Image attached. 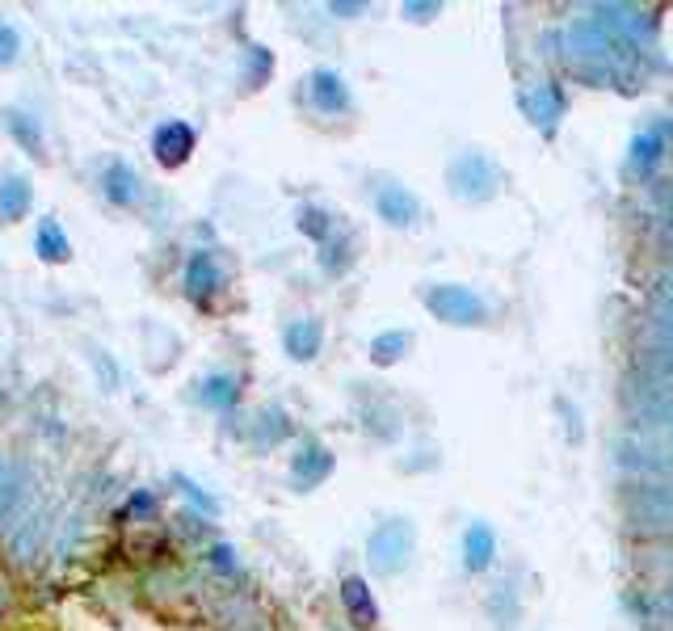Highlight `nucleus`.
<instances>
[{"label": "nucleus", "mask_w": 673, "mask_h": 631, "mask_svg": "<svg viewBox=\"0 0 673 631\" xmlns=\"http://www.w3.org/2000/svg\"><path fill=\"white\" fill-rule=\"evenodd\" d=\"M618 463L640 480L673 476V379L661 371L635 375L627 387V438Z\"/></svg>", "instance_id": "nucleus-1"}, {"label": "nucleus", "mask_w": 673, "mask_h": 631, "mask_svg": "<svg viewBox=\"0 0 673 631\" xmlns=\"http://www.w3.org/2000/svg\"><path fill=\"white\" fill-rule=\"evenodd\" d=\"M560 56L573 68V77L590 80V85H606V89H640V77H644L640 47L615 34L611 26H602L597 18L573 21L560 34Z\"/></svg>", "instance_id": "nucleus-2"}, {"label": "nucleus", "mask_w": 673, "mask_h": 631, "mask_svg": "<svg viewBox=\"0 0 673 631\" xmlns=\"http://www.w3.org/2000/svg\"><path fill=\"white\" fill-rule=\"evenodd\" d=\"M618 505L632 535L673 539V480H632Z\"/></svg>", "instance_id": "nucleus-3"}, {"label": "nucleus", "mask_w": 673, "mask_h": 631, "mask_svg": "<svg viewBox=\"0 0 673 631\" xmlns=\"http://www.w3.org/2000/svg\"><path fill=\"white\" fill-rule=\"evenodd\" d=\"M413 552H417V526L408 517H384L366 535V564L379 576H400Z\"/></svg>", "instance_id": "nucleus-4"}, {"label": "nucleus", "mask_w": 673, "mask_h": 631, "mask_svg": "<svg viewBox=\"0 0 673 631\" xmlns=\"http://www.w3.org/2000/svg\"><path fill=\"white\" fill-rule=\"evenodd\" d=\"M422 304L434 321H443L451 328H481L488 321L484 295H476L472 287H459V283H429L422 290Z\"/></svg>", "instance_id": "nucleus-5"}, {"label": "nucleus", "mask_w": 673, "mask_h": 631, "mask_svg": "<svg viewBox=\"0 0 673 631\" xmlns=\"http://www.w3.org/2000/svg\"><path fill=\"white\" fill-rule=\"evenodd\" d=\"M501 181H505V177H501L497 160L484 152H463L446 165V186H451V194L463 198V203H488V198L501 190Z\"/></svg>", "instance_id": "nucleus-6"}, {"label": "nucleus", "mask_w": 673, "mask_h": 631, "mask_svg": "<svg viewBox=\"0 0 673 631\" xmlns=\"http://www.w3.org/2000/svg\"><path fill=\"white\" fill-rule=\"evenodd\" d=\"M194 148H198V131H194L190 122H181V118H169V122H160L152 131V156L160 169L190 165Z\"/></svg>", "instance_id": "nucleus-7"}, {"label": "nucleus", "mask_w": 673, "mask_h": 631, "mask_svg": "<svg viewBox=\"0 0 673 631\" xmlns=\"http://www.w3.org/2000/svg\"><path fill=\"white\" fill-rule=\"evenodd\" d=\"M333 467H337L333 451H328L325 442L308 438L295 455H290V484H295L299 493H311L316 484H325V480L333 476Z\"/></svg>", "instance_id": "nucleus-8"}, {"label": "nucleus", "mask_w": 673, "mask_h": 631, "mask_svg": "<svg viewBox=\"0 0 673 631\" xmlns=\"http://www.w3.org/2000/svg\"><path fill=\"white\" fill-rule=\"evenodd\" d=\"M522 101V115L531 118L538 127V135H556V122L564 115V89H560V80H543V85H531L526 93L518 97Z\"/></svg>", "instance_id": "nucleus-9"}, {"label": "nucleus", "mask_w": 673, "mask_h": 631, "mask_svg": "<svg viewBox=\"0 0 673 631\" xmlns=\"http://www.w3.org/2000/svg\"><path fill=\"white\" fill-rule=\"evenodd\" d=\"M224 266H219V257L211 249H194L190 262H186V274H181V287L190 295L194 304H207L211 295L224 290Z\"/></svg>", "instance_id": "nucleus-10"}, {"label": "nucleus", "mask_w": 673, "mask_h": 631, "mask_svg": "<svg viewBox=\"0 0 673 631\" xmlns=\"http://www.w3.org/2000/svg\"><path fill=\"white\" fill-rule=\"evenodd\" d=\"M375 210H379V219L387 228H413L422 219V198L408 186H400V181H384L375 190Z\"/></svg>", "instance_id": "nucleus-11"}, {"label": "nucleus", "mask_w": 673, "mask_h": 631, "mask_svg": "<svg viewBox=\"0 0 673 631\" xmlns=\"http://www.w3.org/2000/svg\"><path fill=\"white\" fill-rule=\"evenodd\" d=\"M308 97H311V106L328 118L349 115V110H354V93H349L346 77H342V72H333V68H316V72H311Z\"/></svg>", "instance_id": "nucleus-12"}, {"label": "nucleus", "mask_w": 673, "mask_h": 631, "mask_svg": "<svg viewBox=\"0 0 673 631\" xmlns=\"http://www.w3.org/2000/svg\"><path fill=\"white\" fill-rule=\"evenodd\" d=\"M590 18H597L602 26H611V30L623 34V39H632L635 47L656 30V18L649 9H640V4H597V9H590Z\"/></svg>", "instance_id": "nucleus-13"}, {"label": "nucleus", "mask_w": 673, "mask_h": 631, "mask_svg": "<svg viewBox=\"0 0 673 631\" xmlns=\"http://www.w3.org/2000/svg\"><path fill=\"white\" fill-rule=\"evenodd\" d=\"M283 349L290 363H316V354L325 349V321L316 316H299L283 328Z\"/></svg>", "instance_id": "nucleus-14"}, {"label": "nucleus", "mask_w": 673, "mask_h": 631, "mask_svg": "<svg viewBox=\"0 0 673 631\" xmlns=\"http://www.w3.org/2000/svg\"><path fill=\"white\" fill-rule=\"evenodd\" d=\"M101 194H106L110 207L131 210L135 203L143 198V181H139V172H135L127 160H110L106 172H101Z\"/></svg>", "instance_id": "nucleus-15"}, {"label": "nucleus", "mask_w": 673, "mask_h": 631, "mask_svg": "<svg viewBox=\"0 0 673 631\" xmlns=\"http://www.w3.org/2000/svg\"><path fill=\"white\" fill-rule=\"evenodd\" d=\"M497 564V531L488 522H472L463 531V569L467 573H488Z\"/></svg>", "instance_id": "nucleus-16"}, {"label": "nucleus", "mask_w": 673, "mask_h": 631, "mask_svg": "<svg viewBox=\"0 0 673 631\" xmlns=\"http://www.w3.org/2000/svg\"><path fill=\"white\" fill-rule=\"evenodd\" d=\"M342 602H346V614L363 631L379 628V602H375V593L366 585V576L349 573L346 581H342Z\"/></svg>", "instance_id": "nucleus-17"}, {"label": "nucleus", "mask_w": 673, "mask_h": 631, "mask_svg": "<svg viewBox=\"0 0 673 631\" xmlns=\"http://www.w3.org/2000/svg\"><path fill=\"white\" fill-rule=\"evenodd\" d=\"M30 210H34V186H30V177H26V172H9V177L0 181V219H4V224H21Z\"/></svg>", "instance_id": "nucleus-18"}, {"label": "nucleus", "mask_w": 673, "mask_h": 631, "mask_svg": "<svg viewBox=\"0 0 673 631\" xmlns=\"http://www.w3.org/2000/svg\"><path fill=\"white\" fill-rule=\"evenodd\" d=\"M34 253H39L47 266H68V262H72V240H68V231L59 228V219H51V215H42L39 219Z\"/></svg>", "instance_id": "nucleus-19"}, {"label": "nucleus", "mask_w": 673, "mask_h": 631, "mask_svg": "<svg viewBox=\"0 0 673 631\" xmlns=\"http://www.w3.org/2000/svg\"><path fill=\"white\" fill-rule=\"evenodd\" d=\"M202 404L207 408H215V413H231L236 404H240V379L231 375V371H215V375H207L202 379Z\"/></svg>", "instance_id": "nucleus-20"}, {"label": "nucleus", "mask_w": 673, "mask_h": 631, "mask_svg": "<svg viewBox=\"0 0 673 631\" xmlns=\"http://www.w3.org/2000/svg\"><path fill=\"white\" fill-rule=\"evenodd\" d=\"M363 430L375 442H396L404 425H400V413H396L387 401H370V404H363Z\"/></svg>", "instance_id": "nucleus-21"}, {"label": "nucleus", "mask_w": 673, "mask_h": 631, "mask_svg": "<svg viewBox=\"0 0 673 631\" xmlns=\"http://www.w3.org/2000/svg\"><path fill=\"white\" fill-rule=\"evenodd\" d=\"M4 131L18 139L21 152L30 156V160H47V144H42V131H39V122H34L30 115H21V110H4Z\"/></svg>", "instance_id": "nucleus-22"}, {"label": "nucleus", "mask_w": 673, "mask_h": 631, "mask_svg": "<svg viewBox=\"0 0 673 631\" xmlns=\"http://www.w3.org/2000/svg\"><path fill=\"white\" fill-rule=\"evenodd\" d=\"M408 345H413V333H408V328H384V333L370 337V363L396 366L404 354H408Z\"/></svg>", "instance_id": "nucleus-23"}, {"label": "nucleus", "mask_w": 673, "mask_h": 631, "mask_svg": "<svg viewBox=\"0 0 673 631\" xmlns=\"http://www.w3.org/2000/svg\"><path fill=\"white\" fill-rule=\"evenodd\" d=\"M295 228L304 231L308 240H316V245H325V240H333V236H337V228H333V215H328L325 207H316V203H304V207H299V215H295Z\"/></svg>", "instance_id": "nucleus-24"}, {"label": "nucleus", "mask_w": 673, "mask_h": 631, "mask_svg": "<svg viewBox=\"0 0 673 631\" xmlns=\"http://www.w3.org/2000/svg\"><path fill=\"white\" fill-rule=\"evenodd\" d=\"M349 266H354V240L337 231L333 240H325V245H320V269H325L328 278H342Z\"/></svg>", "instance_id": "nucleus-25"}, {"label": "nucleus", "mask_w": 673, "mask_h": 631, "mask_svg": "<svg viewBox=\"0 0 673 631\" xmlns=\"http://www.w3.org/2000/svg\"><path fill=\"white\" fill-rule=\"evenodd\" d=\"M661 152H665V131L635 135V144H632V165H635L640 172L653 169L656 160H661Z\"/></svg>", "instance_id": "nucleus-26"}, {"label": "nucleus", "mask_w": 673, "mask_h": 631, "mask_svg": "<svg viewBox=\"0 0 673 631\" xmlns=\"http://www.w3.org/2000/svg\"><path fill=\"white\" fill-rule=\"evenodd\" d=\"M488 611H493V619H497L501 628H514V619H518V590L509 581L497 585V590L488 593Z\"/></svg>", "instance_id": "nucleus-27"}, {"label": "nucleus", "mask_w": 673, "mask_h": 631, "mask_svg": "<svg viewBox=\"0 0 673 631\" xmlns=\"http://www.w3.org/2000/svg\"><path fill=\"white\" fill-rule=\"evenodd\" d=\"M653 337H656V349H661V358L673 363V307H661L653 316Z\"/></svg>", "instance_id": "nucleus-28"}, {"label": "nucleus", "mask_w": 673, "mask_h": 631, "mask_svg": "<svg viewBox=\"0 0 673 631\" xmlns=\"http://www.w3.org/2000/svg\"><path fill=\"white\" fill-rule=\"evenodd\" d=\"M18 56H21V34L9 26V21H0V68L13 63Z\"/></svg>", "instance_id": "nucleus-29"}, {"label": "nucleus", "mask_w": 673, "mask_h": 631, "mask_svg": "<svg viewBox=\"0 0 673 631\" xmlns=\"http://www.w3.org/2000/svg\"><path fill=\"white\" fill-rule=\"evenodd\" d=\"M174 484H177V489H181V493H186V497L194 501V505H198V510H202V514H215V510H219V505H215V501L207 497V493H202V489H198V484H194V480H186V476H174Z\"/></svg>", "instance_id": "nucleus-30"}, {"label": "nucleus", "mask_w": 673, "mask_h": 631, "mask_svg": "<svg viewBox=\"0 0 673 631\" xmlns=\"http://www.w3.org/2000/svg\"><path fill=\"white\" fill-rule=\"evenodd\" d=\"M18 489H21V480L13 476V480H4V484H0V517L9 514V510H13V501H18Z\"/></svg>", "instance_id": "nucleus-31"}, {"label": "nucleus", "mask_w": 673, "mask_h": 631, "mask_svg": "<svg viewBox=\"0 0 673 631\" xmlns=\"http://www.w3.org/2000/svg\"><path fill=\"white\" fill-rule=\"evenodd\" d=\"M211 555H215V564H219L224 573H231V569H236V560H231V548H228V543H215Z\"/></svg>", "instance_id": "nucleus-32"}, {"label": "nucleus", "mask_w": 673, "mask_h": 631, "mask_svg": "<svg viewBox=\"0 0 673 631\" xmlns=\"http://www.w3.org/2000/svg\"><path fill=\"white\" fill-rule=\"evenodd\" d=\"M366 4H354V0H349V4H342V0H333V4H328V13H337V18H349V13H363Z\"/></svg>", "instance_id": "nucleus-33"}, {"label": "nucleus", "mask_w": 673, "mask_h": 631, "mask_svg": "<svg viewBox=\"0 0 673 631\" xmlns=\"http://www.w3.org/2000/svg\"><path fill=\"white\" fill-rule=\"evenodd\" d=\"M661 611H665V619H670V628H673V581L665 585V593H661Z\"/></svg>", "instance_id": "nucleus-34"}, {"label": "nucleus", "mask_w": 673, "mask_h": 631, "mask_svg": "<svg viewBox=\"0 0 673 631\" xmlns=\"http://www.w3.org/2000/svg\"><path fill=\"white\" fill-rule=\"evenodd\" d=\"M404 13H408V18H417V13H438V4H404Z\"/></svg>", "instance_id": "nucleus-35"}, {"label": "nucleus", "mask_w": 673, "mask_h": 631, "mask_svg": "<svg viewBox=\"0 0 673 631\" xmlns=\"http://www.w3.org/2000/svg\"><path fill=\"white\" fill-rule=\"evenodd\" d=\"M665 307H673V269H670V278H665Z\"/></svg>", "instance_id": "nucleus-36"}]
</instances>
